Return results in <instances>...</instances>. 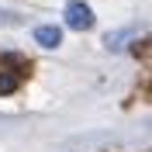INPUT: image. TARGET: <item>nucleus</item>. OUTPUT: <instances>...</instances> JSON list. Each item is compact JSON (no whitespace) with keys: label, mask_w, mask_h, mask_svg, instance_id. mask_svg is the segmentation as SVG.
<instances>
[{"label":"nucleus","mask_w":152,"mask_h":152,"mask_svg":"<svg viewBox=\"0 0 152 152\" xmlns=\"http://www.w3.org/2000/svg\"><path fill=\"white\" fill-rule=\"evenodd\" d=\"M66 24L73 31H90L94 28V10L86 7L83 0H73V4L66 7Z\"/></svg>","instance_id":"nucleus-1"},{"label":"nucleus","mask_w":152,"mask_h":152,"mask_svg":"<svg viewBox=\"0 0 152 152\" xmlns=\"http://www.w3.org/2000/svg\"><path fill=\"white\" fill-rule=\"evenodd\" d=\"M35 42L42 48H59L62 45V28L59 24H38L35 28Z\"/></svg>","instance_id":"nucleus-2"},{"label":"nucleus","mask_w":152,"mask_h":152,"mask_svg":"<svg viewBox=\"0 0 152 152\" xmlns=\"http://www.w3.org/2000/svg\"><path fill=\"white\" fill-rule=\"evenodd\" d=\"M18 76L14 73H4V69H0V97H7V94H14V90H18Z\"/></svg>","instance_id":"nucleus-3"}]
</instances>
